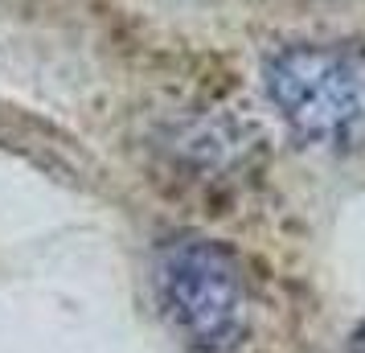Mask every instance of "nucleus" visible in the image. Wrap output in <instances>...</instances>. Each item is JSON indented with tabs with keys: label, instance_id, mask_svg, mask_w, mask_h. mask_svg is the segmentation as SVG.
I'll return each mask as SVG.
<instances>
[{
	"label": "nucleus",
	"instance_id": "obj_3",
	"mask_svg": "<svg viewBox=\"0 0 365 353\" xmlns=\"http://www.w3.org/2000/svg\"><path fill=\"white\" fill-rule=\"evenodd\" d=\"M349 353H365V320L357 324V333L349 337Z\"/></svg>",
	"mask_w": 365,
	"mask_h": 353
},
{
	"label": "nucleus",
	"instance_id": "obj_1",
	"mask_svg": "<svg viewBox=\"0 0 365 353\" xmlns=\"http://www.w3.org/2000/svg\"><path fill=\"white\" fill-rule=\"evenodd\" d=\"M156 300L189 349L230 353L250 329V284L242 259L205 235L168 238L156 255Z\"/></svg>",
	"mask_w": 365,
	"mask_h": 353
},
{
	"label": "nucleus",
	"instance_id": "obj_2",
	"mask_svg": "<svg viewBox=\"0 0 365 353\" xmlns=\"http://www.w3.org/2000/svg\"><path fill=\"white\" fill-rule=\"evenodd\" d=\"M263 91L279 119L308 144H365V50L299 41L267 58Z\"/></svg>",
	"mask_w": 365,
	"mask_h": 353
}]
</instances>
